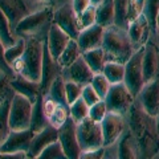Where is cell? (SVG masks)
<instances>
[{"mask_svg": "<svg viewBox=\"0 0 159 159\" xmlns=\"http://www.w3.org/2000/svg\"><path fill=\"white\" fill-rule=\"evenodd\" d=\"M9 85L15 93H19L21 96L27 97L32 103L36 102L37 97L41 94V82L29 80L23 74H16L9 80Z\"/></svg>", "mask_w": 159, "mask_h": 159, "instance_id": "obj_16", "label": "cell"}, {"mask_svg": "<svg viewBox=\"0 0 159 159\" xmlns=\"http://www.w3.org/2000/svg\"><path fill=\"white\" fill-rule=\"evenodd\" d=\"M158 154H159V152H158Z\"/></svg>", "mask_w": 159, "mask_h": 159, "instance_id": "obj_53", "label": "cell"}, {"mask_svg": "<svg viewBox=\"0 0 159 159\" xmlns=\"http://www.w3.org/2000/svg\"><path fill=\"white\" fill-rule=\"evenodd\" d=\"M37 159H68V157L65 151H64L60 141H56L44 148V151L40 154V157Z\"/></svg>", "mask_w": 159, "mask_h": 159, "instance_id": "obj_36", "label": "cell"}, {"mask_svg": "<svg viewBox=\"0 0 159 159\" xmlns=\"http://www.w3.org/2000/svg\"><path fill=\"white\" fill-rule=\"evenodd\" d=\"M53 23L62 28L72 39H77L80 33L77 13L73 8L72 2H65L54 8L53 12Z\"/></svg>", "mask_w": 159, "mask_h": 159, "instance_id": "obj_9", "label": "cell"}, {"mask_svg": "<svg viewBox=\"0 0 159 159\" xmlns=\"http://www.w3.org/2000/svg\"><path fill=\"white\" fill-rule=\"evenodd\" d=\"M27 152H8V154H0V159H27Z\"/></svg>", "mask_w": 159, "mask_h": 159, "instance_id": "obj_48", "label": "cell"}, {"mask_svg": "<svg viewBox=\"0 0 159 159\" xmlns=\"http://www.w3.org/2000/svg\"><path fill=\"white\" fill-rule=\"evenodd\" d=\"M102 73L106 76V78L110 81L111 85L113 84L123 82V78H125V64L116 61H106Z\"/></svg>", "mask_w": 159, "mask_h": 159, "instance_id": "obj_29", "label": "cell"}, {"mask_svg": "<svg viewBox=\"0 0 159 159\" xmlns=\"http://www.w3.org/2000/svg\"><path fill=\"white\" fill-rule=\"evenodd\" d=\"M82 88H84V85H81V84H78L76 81H69V80H65L66 102H68L69 106H70L74 101H77V99L81 97Z\"/></svg>", "mask_w": 159, "mask_h": 159, "instance_id": "obj_39", "label": "cell"}, {"mask_svg": "<svg viewBox=\"0 0 159 159\" xmlns=\"http://www.w3.org/2000/svg\"><path fill=\"white\" fill-rule=\"evenodd\" d=\"M0 72L6 73L9 78L16 76L15 72H13V69L11 68V65H9V64L7 62V60H6V47L3 45L2 41H0Z\"/></svg>", "mask_w": 159, "mask_h": 159, "instance_id": "obj_44", "label": "cell"}, {"mask_svg": "<svg viewBox=\"0 0 159 159\" xmlns=\"http://www.w3.org/2000/svg\"><path fill=\"white\" fill-rule=\"evenodd\" d=\"M24 62V72L23 76H25L33 81H41L43 73V58H44V39L40 37H28L25 51L23 54Z\"/></svg>", "mask_w": 159, "mask_h": 159, "instance_id": "obj_4", "label": "cell"}, {"mask_svg": "<svg viewBox=\"0 0 159 159\" xmlns=\"http://www.w3.org/2000/svg\"><path fill=\"white\" fill-rule=\"evenodd\" d=\"M9 78L6 73L0 72V102L4 99V97L12 90L11 85H9Z\"/></svg>", "mask_w": 159, "mask_h": 159, "instance_id": "obj_45", "label": "cell"}, {"mask_svg": "<svg viewBox=\"0 0 159 159\" xmlns=\"http://www.w3.org/2000/svg\"><path fill=\"white\" fill-rule=\"evenodd\" d=\"M69 117H70V110H69V106L60 103L56 110L52 113V116L48 118V121H49V123H51L52 126H54L56 129H60L64 125V123L68 121Z\"/></svg>", "mask_w": 159, "mask_h": 159, "instance_id": "obj_35", "label": "cell"}, {"mask_svg": "<svg viewBox=\"0 0 159 159\" xmlns=\"http://www.w3.org/2000/svg\"><path fill=\"white\" fill-rule=\"evenodd\" d=\"M15 92L11 90L2 102H0V147L4 142H6L7 137L11 133V127H9V107H11V101Z\"/></svg>", "mask_w": 159, "mask_h": 159, "instance_id": "obj_25", "label": "cell"}, {"mask_svg": "<svg viewBox=\"0 0 159 159\" xmlns=\"http://www.w3.org/2000/svg\"><path fill=\"white\" fill-rule=\"evenodd\" d=\"M143 54H145V45L135 49L133 56L125 64L123 82L135 98L138 97V94L141 93L142 88L146 84L145 74H143Z\"/></svg>", "mask_w": 159, "mask_h": 159, "instance_id": "obj_5", "label": "cell"}, {"mask_svg": "<svg viewBox=\"0 0 159 159\" xmlns=\"http://www.w3.org/2000/svg\"><path fill=\"white\" fill-rule=\"evenodd\" d=\"M129 3H130V0H114V7H116V21H114V24L126 29Z\"/></svg>", "mask_w": 159, "mask_h": 159, "instance_id": "obj_34", "label": "cell"}, {"mask_svg": "<svg viewBox=\"0 0 159 159\" xmlns=\"http://www.w3.org/2000/svg\"><path fill=\"white\" fill-rule=\"evenodd\" d=\"M77 19H78V27H80V31L85 29L88 27L96 24V6L92 4L89 8H86L84 12H81L80 15H77Z\"/></svg>", "mask_w": 159, "mask_h": 159, "instance_id": "obj_38", "label": "cell"}, {"mask_svg": "<svg viewBox=\"0 0 159 159\" xmlns=\"http://www.w3.org/2000/svg\"><path fill=\"white\" fill-rule=\"evenodd\" d=\"M69 110H70V117L76 123L84 121L85 118L89 117V110H90V106L84 101L82 97H80L77 101H74L70 106H69Z\"/></svg>", "mask_w": 159, "mask_h": 159, "instance_id": "obj_32", "label": "cell"}, {"mask_svg": "<svg viewBox=\"0 0 159 159\" xmlns=\"http://www.w3.org/2000/svg\"><path fill=\"white\" fill-rule=\"evenodd\" d=\"M62 72V68L58 65V62L52 57L48 48L47 39H44V58H43V73H41V92L47 94L51 88V84L57 76Z\"/></svg>", "mask_w": 159, "mask_h": 159, "instance_id": "obj_14", "label": "cell"}, {"mask_svg": "<svg viewBox=\"0 0 159 159\" xmlns=\"http://www.w3.org/2000/svg\"><path fill=\"white\" fill-rule=\"evenodd\" d=\"M56 141H58V129H56L49 123L44 130L34 134L31 147H29V151H28V158H31V159L39 158L40 154L44 151V148L48 147L51 143Z\"/></svg>", "mask_w": 159, "mask_h": 159, "instance_id": "obj_17", "label": "cell"}, {"mask_svg": "<svg viewBox=\"0 0 159 159\" xmlns=\"http://www.w3.org/2000/svg\"><path fill=\"white\" fill-rule=\"evenodd\" d=\"M139 103L147 114L157 117L159 114V77L147 81L138 94Z\"/></svg>", "mask_w": 159, "mask_h": 159, "instance_id": "obj_13", "label": "cell"}, {"mask_svg": "<svg viewBox=\"0 0 159 159\" xmlns=\"http://www.w3.org/2000/svg\"><path fill=\"white\" fill-rule=\"evenodd\" d=\"M141 157V148L131 130L126 131L118 143V158L119 159H137Z\"/></svg>", "mask_w": 159, "mask_h": 159, "instance_id": "obj_23", "label": "cell"}, {"mask_svg": "<svg viewBox=\"0 0 159 159\" xmlns=\"http://www.w3.org/2000/svg\"><path fill=\"white\" fill-rule=\"evenodd\" d=\"M103 34H105V28L99 24H93L82 31H80L78 37L76 39L81 52H86L90 49L102 47L103 41Z\"/></svg>", "mask_w": 159, "mask_h": 159, "instance_id": "obj_18", "label": "cell"}, {"mask_svg": "<svg viewBox=\"0 0 159 159\" xmlns=\"http://www.w3.org/2000/svg\"><path fill=\"white\" fill-rule=\"evenodd\" d=\"M33 137H34V133L31 129L19 130V131L11 130L9 135L6 139V142L0 147V154H8V152H27L28 154Z\"/></svg>", "mask_w": 159, "mask_h": 159, "instance_id": "obj_12", "label": "cell"}, {"mask_svg": "<svg viewBox=\"0 0 159 159\" xmlns=\"http://www.w3.org/2000/svg\"><path fill=\"white\" fill-rule=\"evenodd\" d=\"M105 155V148L103 147H98V148H93V150H88V151H81L80 158L81 159H101Z\"/></svg>", "mask_w": 159, "mask_h": 159, "instance_id": "obj_46", "label": "cell"}, {"mask_svg": "<svg viewBox=\"0 0 159 159\" xmlns=\"http://www.w3.org/2000/svg\"><path fill=\"white\" fill-rule=\"evenodd\" d=\"M134 101H135V97L129 90V88L125 85V82L113 84L105 97L107 110L119 113L122 116L129 113Z\"/></svg>", "mask_w": 159, "mask_h": 159, "instance_id": "obj_8", "label": "cell"}, {"mask_svg": "<svg viewBox=\"0 0 159 159\" xmlns=\"http://www.w3.org/2000/svg\"><path fill=\"white\" fill-rule=\"evenodd\" d=\"M81 54H82V52H81V49H80L77 40L76 39H70V41L68 43V45L65 47V49H64L62 53L60 54L57 62L62 69L68 68L69 65H72V64L76 61L80 56H81Z\"/></svg>", "mask_w": 159, "mask_h": 159, "instance_id": "obj_28", "label": "cell"}, {"mask_svg": "<svg viewBox=\"0 0 159 159\" xmlns=\"http://www.w3.org/2000/svg\"><path fill=\"white\" fill-rule=\"evenodd\" d=\"M25 45H27L25 37L19 36L17 41L13 45H11L9 48H6V60H7V62L9 64V65L13 64L16 60L23 57L24 51H25Z\"/></svg>", "mask_w": 159, "mask_h": 159, "instance_id": "obj_33", "label": "cell"}, {"mask_svg": "<svg viewBox=\"0 0 159 159\" xmlns=\"http://www.w3.org/2000/svg\"><path fill=\"white\" fill-rule=\"evenodd\" d=\"M72 4H73V8L76 11L77 15H80L81 12H84L86 8H89L92 6V0H72Z\"/></svg>", "mask_w": 159, "mask_h": 159, "instance_id": "obj_47", "label": "cell"}, {"mask_svg": "<svg viewBox=\"0 0 159 159\" xmlns=\"http://www.w3.org/2000/svg\"><path fill=\"white\" fill-rule=\"evenodd\" d=\"M12 27L9 24V20L4 15V12L0 9V41L6 48H9L17 41V37L12 33Z\"/></svg>", "mask_w": 159, "mask_h": 159, "instance_id": "obj_30", "label": "cell"}, {"mask_svg": "<svg viewBox=\"0 0 159 159\" xmlns=\"http://www.w3.org/2000/svg\"><path fill=\"white\" fill-rule=\"evenodd\" d=\"M101 125L103 133V146L114 145L122 137V133L125 130L123 116L114 111H107L105 118L102 119Z\"/></svg>", "mask_w": 159, "mask_h": 159, "instance_id": "obj_11", "label": "cell"}, {"mask_svg": "<svg viewBox=\"0 0 159 159\" xmlns=\"http://www.w3.org/2000/svg\"><path fill=\"white\" fill-rule=\"evenodd\" d=\"M96 21L103 28H107L116 21V7L114 0H102L96 6Z\"/></svg>", "mask_w": 159, "mask_h": 159, "instance_id": "obj_24", "label": "cell"}, {"mask_svg": "<svg viewBox=\"0 0 159 159\" xmlns=\"http://www.w3.org/2000/svg\"><path fill=\"white\" fill-rule=\"evenodd\" d=\"M77 137L81 151L105 147L101 122H96L89 117L77 123Z\"/></svg>", "mask_w": 159, "mask_h": 159, "instance_id": "obj_7", "label": "cell"}, {"mask_svg": "<svg viewBox=\"0 0 159 159\" xmlns=\"http://www.w3.org/2000/svg\"><path fill=\"white\" fill-rule=\"evenodd\" d=\"M159 72V48L151 39L145 43V54H143V74L145 80L151 81L158 77Z\"/></svg>", "mask_w": 159, "mask_h": 159, "instance_id": "obj_20", "label": "cell"}, {"mask_svg": "<svg viewBox=\"0 0 159 159\" xmlns=\"http://www.w3.org/2000/svg\"><path fill=\"white\" fill-rule=\"evenodd\" d=\"M49 94L53 99H56L58 103H62V105H68L66 102V93H65V78L62 77V74H60L52 81L51 88H49V92L47 93Z\"/></svg>", "mask_w": 159, "mask_h": 159, "instance_id": "obj_31", "label": "cell"}, {"mask_svg": "<svg viewBox=\"0 0 159 159\" xmlns=\"http://www.w3.org/2000/svg\"><path fill=\"white\" fill-rule=\"evenodd\" d=\"M148 27H150V21L146 16V13H142L135 20L129 23L127 32L129 36L131 39V43L134 45V49H138L145 45V43L148 40Z\"/></svg>", "mask_w": 159, "mask_h": 159, "instance_id": "obj_22", "label": "cell"}, {"mask_svg": "<svg viewBox=\"0 0 159 159\" xmlns=\"http://www.w3.org/2000/svg\"><path fill=\"white\" fill-rule=\"evenodd\" d=\"M58 141L65 151L68 159H78L81 154V147L78 143L77 137V123L73 121L72 117L58 129Z\"/></svg>", "mask_w": 159, "mask_h": 159, "instance_id": "obj_10", "label": "cell"}, {"mask_svg": "<svg viewBox=\"0 0 159 159\" xmlns=\"http://www.w3.org/2000/svg\"><path fill=\"white\" fill-rule=\"evenodd\" d=\"M155 123H157V133H158V137H159V114L155 117Z\"/></svg>", "mask_w": 159, "mask_h": 159, "instance_id": "obj_51", "label": "cell"}, {"mask_svg": "<svg viewBox=\"0 0 159 159\" xmlns=\"http://www.w3.org/2000/svg\"><path fill=\"white\" fill-rule=\"evenodd\" d=\"M102 48L105 51L107 61H116L121 64H126L135 51L127 29L118 27L116 24L105 28Z\"/></svg>", "mask_w": 159, "mask_h": 159, "instance_id": "obj_2", "label": "cell"}, {"mask_svg": "<svg viewBox=\"0 0 159 159\" xmlns=\"http://www.w3.org/2000/svg\"><path fill=\"white\" fill-rule=\"evenodd\" d=\"M129 113H130L129 117L130 130L137 139L142 157H155V154L159 152V137L157 133V123L154 119L155 117L147 114L141 105H137L135 101Z\"/></svg>", "mask_w": 159, "mask_h": 159, "instance_id": "obj_1", "label": "cell"}, {"mask_svg": "<svg viewBox=\"0 0 159 159\" xmlns=\"http://www.w3.org/2000/svg\"><path fill=\"white\" fill-rule=\"evenodd\" d=\"M43 96L44 94L41 93L37 97L36 102L33 103V109H32V119H31V126H29V129H31L34 134L44 130V129L49 125V121L45 116V113H44V109H43Z\"/></svg>", "mask_w": 159, "mask_h": 159, "instance_id": "obj_26", "label": "cell"}, {"mask_svg": "<svg viewBox=\"0 0 159 159\" xmlns=\"http://www.w3.org/2000/svg\"><path fill=\"white\" fill-rule=\"evenodd\" d=\"M154 29H155V32L159 33V12L157 15V19H155V27H154Z\"/></svg>", "mask_w": 159, "mask_h": 159, "instance_id": "obj_50", "label": "cell"}, {"mask_svg": "<svg viewBox=\"0 0 159 159\" xmlns=\"http://www.w3.org/2000/svg\"><path fill=\"white\" fill-rule=\"evenodd\" d=\"M101 2H102V0H92V3L94 4V6H97V4H99Z\"/></svg>", "mask_w": 159, "mask_h": 159, "instance_id": "obj_52", "label": "cell"}, {"mask_svg": "<svg viewBox=\"0 0 159 159\" xmlns=\"http://www.w3.org/2000/svg\"><path fill=\"white\" fill-rule=\"evenodd\" d=\"M107 106L105 99H101L97 103L90 106V110H89V118H92L93 121L96 122H102V119L105 118V116L107 114Z\"/></svg>", "mask_w": 159, "mask_h": 159, "instance_id": "obj_41", "label": "cell"}, {"mask_svg": "<svg viewBox=\"0 0 159 159\" xmlns=\"http://www.w3.org/2000/svg\"><path fill=\"white\" fill-rule=\"evenodd\" d=\"M45 39H47V43H48L49 52H51L52 57L57 61L60 54L62 53V51L65 49V47L68 45V43L70 41L72 37L69 36L62 28H60L57 24L53 23L51 25V28H49Z\"/></svg>", "mask_w": 159, "mask_h": 159, "instance_id": "obj_21", "label": "cell"}, {"mask_svg": "<svg viewBox=\"0 0 159 159\" xmlns=\"http://www.w3.org/2000/svg\"><path fill=\"white\" fill-rule=\"evenodd\" d=\"M31 2L40 4L41 7H45V6H56V4H62L65 2H69V0H31Z\"/></svg>", "mask_w": 159, "mask_h": 159, "instance_id": "obj_49", "label": "cell"}, {"mask_svg": "<svg viewBox=\"0 0 159 159\" xmlns=\"http://www.w3.org/2000/svg\"><path fill=\"white\" fill-rule=\"evenodd\" d=\"M33 103L27 97L15 93L9 107V127L11 130H27L31 126Z\"/></svg>", "mask_w": 159, "mask_h": 159, "instance_id": "obj_6", "label": "cell"}, {"mask_svg": "<svg viewBox=\"0 0 159 159\" xmlns=\"http://www.w3.org/2000/svg\"><path fill=\"white\" fill-rule=\"evenodd\" d=\"M90 84L93 85V88L97 90V93L99 94V97H101L102 99H105L109 89H110V86H111L110 81L106 78L105 74L103 73H96L93 76V80H92Z\"/></svg>", "mask_w": 159, "mask_h": 159, "instance_id": "obj_37", "label": "cell"}, {"mask_svg": "<svg viewBox=\"0 0 159 159\" xmlns=\"http://www.w3.org/2000/svg\"><path fill=\"white\" fill-rule=\"evenodd\" d=\"M82 57L85 58V61L88 62V65L90 66V69L93 70V73H102L103 66L106 64V54L103 51L102 47L90 49V51L82 52Z\"/></svg>", "mask_w": 159, "mask_h": 159, "instance_id": "obj_27", "label": "cell"}, {"mask_svg": "<svg viewBox=\"0 0 159 159\" xmlns=\"http://www.w3.org/2000/svg\"><path fill=\"white\" fill-rule=\"evenodd\" d=\"M145 8H146V0H130L127 11V25L129 23L135 20L138 16L145 13Z\"/></svg>", "mask_w": 159, "mask_h": 159, "instance_id": "obj_40", "label": "cell"}, {"mask_svg": "<svg viewBox=\"0 0 159 159\" xmlns=\"http://www.w3.org/2000/svg\"><path fill=\"white\" fill-rule=\"evenodd\" d=\"M53 6H45L39 9H34L27 15L16 27L13 32L21 37H40L45 39L51 25L53 24Z\"/></svg>", "mask_w": 159, "mask_h": 159, "instance_id": "obj_3", "label": "cell"}, {"mask_svg": "<svg viewBox=\"0 0 159 159\" xmlns=\"http://www.w3.org/2000/svg\"><path fill=\"white\" fill-rule=\"evenodd\" d=\"M62 77L69 81H76L81 85H86V84H90L94 73L90 69V66L88 65V62L85 61V58L82 57V54L80 56L76 61H74L72 65H69L68 68L62 69Z\"/></svg>", "mask_w": 159, "mask_h": 159, "instance_id": "obj_15", "label": "cell"}, {"mask_svg": "<svg viewBox=\"0 0 159 159\" xmlns=\"http://www.w3.org/2000/svg\"><path fill=\"white\" fill-rule=\"evenodd\" d=\"M81 97L84 98V101H85L89 106L94 105V103H97L98 101H101L102 99L101 97H99V94L97 93V90L93 88L92 84H86V85H84Z\"/></svg>", "mask_w": 159, "mask_h": 159, "instance_id": "obj_42", "label": "cell"}, {"mask_svg": "<svg viewBox=\"0 0 159 159\" xmlns=\"http://www.w3.org/2000/svg\"><path fill=\"white\" fill-rule=\"evenodd\" d=\"M146 16L150 21V25L154 28L155 27V19L159 12V0H146Z\"/></svg>", "mask_w": 159, "mask_h": 159, "instance_id": "obj_43", "label": "cell"}, {"mask_svg": "<svg viewBox=\"0 0 159 159\" xmlns=\"http://www.w3.org/2000/svg\"><path fill=\"white\" fill-rule=\"evenodd\" d=\"M0 9L9 20L12 29L32 11L25 0H0Z\"/></svg>", "mask_w": 159, "mask_h": 159, "instance_id": "obj_19", "label": "cell"}]
</instances>
